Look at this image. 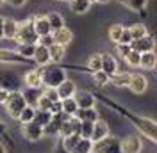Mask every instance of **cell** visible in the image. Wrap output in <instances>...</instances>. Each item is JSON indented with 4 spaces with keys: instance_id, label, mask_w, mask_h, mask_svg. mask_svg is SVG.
<instances>
[{
    "instance_id": "42",
    "label": "cell",
    "mask_w": 157,
    "mask_h": 153,
    "mask_svg": "<svg viewBox=\"0 0 157 153\" xmlns=\"http://www.w3.org/2000/svg\"><path fill=\"white\" fill-rule=\"evenodd\" d=\"M38 45H41V47H52L54 45V38H52V34H47V36H39L38 38Z\"/></svg>"
},
{
    "instance_id": "20",
    "label": "cell",
    "mask_w": 157,
    "mask_h": 153,
    "mask_svg": "<svg viewBox=\"0 0 157 153\" xmlns=\"http://www.w3.org/2000/svg\"><path fill=\"white\" fill-rule=\"evenodd\" d=\"M48 54H50V62H61L66 55V47L54 43L52 47H48Z\"/></svg>"
},
{
    "instance_id": "5",
    "label": "cell",
    "mask_w": 157,
    "mask_h": 153,
    "mask_svg": "<svg viewBox=\"0 0 157 153\" xmlns=\"http://www.w3.org/2000/svg\"><path fill=\"white\" fill-rule=\"evenodd\" d=\"M120 148H121V153H141V150H143V141H141L139 135L130 134L125 139L120 141Z\"/></svg>"
},
{
    "instance_id": "48",
    "label": "cell",
    "mask_w": 157,
    "mask_h": 153,
    "mask_svg": "<svg viewBox=\"0 0 157 153\" xmlns=\"http://www.w3.org/2000/svg\"><path fill=\"white\" fill-rule=\"evenodd\" d=\"M0 153H7V150L4 148V144H2V143H0Z\"/></svg>"
},
{
    "instance_id": "37",
    "label": "cell",
    "mask_w": 157,
    "mask_h": 153,
    "mask_svg": "<svg viewBox=\"0 0 157 153\" xmlns=\"http://www.w3.org/2000/svg\"><path fill=\"white\" fill-rule=\"evenodd\" d=\"M139 57H141V54H139V52L130 50V52L127 54V57H125V62H127L130 68H139Z\"/></svg>"
},
{
    "instance_id": "25",
    "label": "cell",
    "mask_w": 157,
    "mask_h": 153,
    "mask_svg": "<svg viewBox=\"0 0 157 153\" xmlns=\"http://www.w3.org/2000/svg\"><path fill=\"white\" fill-rule=\"evenodd\" d=\"M47 16V20H48V25H50V30L54 32V30L61 29V27H64V18L59 14V13H48V14H45Z\"/></svg>"
},
{
    "instance_id": "18",
    "label": "cell",
    "mask_w": 157,
    "mask_h": 153,
    "mask_svg": "<svg viewBox=\"0 0 157 153\" xmlns=\"http://www.w3.org/2000/svg\"><path fill=\"white\" fill-rule=\"evenodd\" d=\"M0 62L18 64V62H25V59L21 57L18 52H13V50H4V48H0Z\"/></svg>"
},
{
    "instance_id": "34",
    "label": "cell",
    "mask_w": 157,
    "mask_h": 153,
    "mask_svg": "<svg viewBox=\"0 0 157 153\" xmlns=\"http://www.w3.org/2000/svg\"><path fill=\"white\" fill-rule=\"evenodd\" d=\"M91 132H93V121H80L78 135L82 139H91Z\"/></svg>"
},
{
    "instance_id": "45",
    "label": "cell",
    "mask_w": 157,
    "mask_h": 153,
    "mask_svg": "<svg viewBox=\"0 0 157 153\" xmlns=\"http://www.w3.org/2000/svg\"><path fill=\"white\" fill-rule=\"evenodd\" d=\"M25 2H27V0H4V4H9L13 7H21Z\"/></svg>"
},
{
    "instance_id": "49",
    "label": "cell",
    "mask_w": 157,
    "mask_h": 153,
    "mask_svg": "<svg viewBox=\"0 0 157 153\" xmlns=\"http://www.w3.org/2000/svg\"><path fill=\"white\" fill-rule=\"evenodd\" d=\"M97 2H100V4H107L109 0H97Z\"/></svg>"
},
{
    "instance_id": "9",
    "label": "cell",
    "mask_w": 157,
    "mask_h": 153,
    "mask_svg": "<svg viewBox=\"0 0 157 153\" xmlns=\"http://www.w3.org/2000/svg\"><path fill=\"white\" fill-rule=\"evenodd\" d=\"M75 100L78 109H89V107H95V96L91 95L89 91H84V89H75V93L71 96Z\"/></svg>"
},
{
    "instance_id": "11",
    "label": "cell",
    "mask_w": 157,
    "mask_h": 153,
    "mask_svg": "<svg viewBox=\"0 0 157 153\" xmlns=\"http://www.w3.org/2000/svg\"><path fill=\"white\" fill-rule=\"evenodd\" d=\"M41 71H43V68H39V69H29V71L23 75V84L29 87V89H41V87H43Z\"/></svg>"
},
{
    "instance_id": "27",
    "label": "cell",
    "mask_w": 157,
    "mask_h": 153,
    "mask_svg": "<svg viewBox=\"0 0 157 153\" xmlns=\"http://www.w3.org/2000/svg\"><path fill=\"white\" fill-rule=\"evenodd\" d=\"M128 32H130L132 41L148 36V29H147V25H143V23H134V25H130V27H128Z\"/></svg>"
},
{
    "instance_id": "26",
    "label": "cell",
    "mask_w": 157,
    "mask_h": 153,
    "mask_svg": "<svg viewBox=\"0 0 157 153\" xmlns=\"http://www.w3.org/2000/svg\"><path fill=\"white\" fill-rule=\"evenodd\" d=\"M89 7H91V4L88 0H70V9L75 14H84L89 11Z\"/></svg>"
},
{
    "instance_id": "31",
    "label": "cell",
    "mask_w": 157,
    "mask_h": 153,
    "mask_svg": "<svg viewBox=\"0 0 157 153\" xmlns=\"http://www.w3.org/2000/svg\"><path fill=\"white\" fill-rule=\"evenodd\" d=\"M61 107H63V114H68V116H73L75 110L78 109L73 98H64V100H61Z\"/></svg>"
},
{
    "instance_id": "13",
    "label": "cell",
    "mask_w": 157,
    "mask_h": 153,
    "mask_svg": "<svg viewBox=\"0 0 157 153\" xmlns=\"http://www.w3.org/2000/svg\"><path fill=\"white\" fill-rule=\"evenodd\" d=\"M107 135H109L107 121H104V119H97V121H93V132H91V141H93V143H97V141L104 139V137H107Z\"/></svg>"
},
{
    "instance_id": "14",
    "label": "cell",
    "mask_w": 157,
    "mask_h": 153,
    "mask_svg": "<svg viewBox=\"0 0 157 153\" xmlns=\"http://www.w3.org/2000/svg\"><path fill=\"white\" fill-rule=\"evenodd\" d=\"M75 89H77L75 82H73V80H68V78H66V80H63V82L56 87V91H57V95H59V100L71 98L73 93H75Z\"/></svg>"
},
{
    "instance_id": "44",
    "label": "cell",
    "mask_w": 157,
    "mask_h": 153,
    "mask_svg": "<svg viewBox=\"0 0 157 153\" xmlns=\"http://www.w3.org/2000/svg\"><path fill=\"white\" fill-rule=\"evenodd\" d=\"M50 114H63V107H61V100L59 102H52V105H50Z\"/></svg>"
},
{
    "instance_id": "51",
    "label": "cell",
    "mask_w": 157,
    "mask_h": 153,
    "mask_svg": "<svg viewBox=\"0 0 157 153\" xmlns=\"http://www.w3.org/2000/svg\"><path fill=\"white\" fill-rule=\"evenodd\" d=\"M2 4H4V0H0V6H2Z\"/></svg>"
},
{
    "instance_id": "1",
    "label": "cell",
    "mask_w": 157,
    "mask_h": 153,
    "mask_svg": "<svg viewBox=\"0 0 157 153\" xmlns=\"http://www.w3.org/2000/svg\"><path fill=\"white\" fill-rule=\"evenodd\" d=\"M38 34L32 27V18L25 20V21H18L16 25V36H14V41L16 43H32V45H38Z\"/></svg>"
},
{
    "instance_id": "30",
    "label": "cell",
    "mask_w": 157,
    "mask_h": 153,
    "mask_svg": "<svg viewBox=\"0 0 157 153\" xmlns=\"http://www.w3.org/2000/svg\"><path fill=\"white\" fill-rule=\"evenodd\" d=\"M88 68L91 73L102 69V54H91L88 59Z\"/></svg>"
},
{
    "instance_id": "39",
    "label": "cell",
    "mask_w": 157,
    "mask_h": 153,
    "mask_svg": "<svg viewBox=\"0 0 157 153\" xmlns=\"http://www.w3.org/2000/svg\"><path fill=\"white\" fill-rule=\"evenodd\" d=\"M78 139H80L78 134H71V135H68V137H63V146H64V150L70 151V150L75 146V143H77Z\"/></svg>"
},
{
    "instance_id": "17",
    "label": "cell",
    "mask_w": 157,
    "mask_h": 153,
    "mask_svg": "<svg viewBox=\"0 0 157 153\" xmlns=\"http://www.w3.org/2000/svg\"><path fill=\"white\" fill-rule=\"evenodd\" d=\"M102 71L107 73L109 76L118 71V62L111 54H102Z\"/></svg>"
},
{
    "instance_id": "23",
    "label": "cell",
    "mask_w": 157,
    "mask_h": 153,
    "mask_svg": "<svg viewBox=\"0 0 157 153\" xmlns=\"http://www.w3.org/2000/svg\"><path fill=\"white\" fill-rule=\"evenodd\" d=\"M91 150H93V141L80 137L77 143H75V146L70 150V153H91Z\"/></svg>"
},
{
    "instance_id": "32",
    "label": "cell",
    "mask_w": 157,
    "mask_h": 153,
    "mask_svg": "<svg viewBox=\"0 0 157 153\" xmlns=\"http://www.w3.org/2000/svg\"><path fill=\"white\" fill-rule=\"evenodd\" d=\"M120 4H123L125 7L132 11H143L145 9V6L148 4V0H118Z\"/></svg>"
},
{
    "instance_id": "47",
    "label": "cell",
    "mask_w": 157,
    "mask_h": 153,
    "mask_svg": "<svg viewBox=\"0 0 157 153\" xmlns=\"http://www.w3.org/2000/svg\"><path fill=\"white\" fill-rule=\"evenodd\" d=\"M2 27H4V18L0 16V39L4 38V30H2Z\"/></svg>"
},
{
    "instance_id": "6",
    "label": "cell",
    "mask_w": 157,
    "mask_h": 153,
    "mask_svg": "<svg viewBox=\"0 0 157 153\" xmlns=\"http://www.w3.org/2000/svg\"><path fill=\"white\" fill-rule=\"evenodd\" d=\"M127 87L134 93V95H143V93H147V89H148L147 76L143 75V73H130Z\"/></svg>"
},
{
    "instance_id": "35",
    "label": "cell",
    "mask_w": 157,
    "mask_h": 153,
    "mask_svg": "<svg viewBox=\"0 0 157 153\" xmlns=\"http://www.w3.org/2000/svg\"><path fill=\"white\" fill-rule=\"evenodd\" d=\"M36 109L38 110H45V112H50V105H52V102H50L47 96L43 95H38V98H36Z\"/></svg>"
},
{
    "instance_id": "10",
    "label": "cell",
    "mask_w": 157,
    "mask_h": 153,
    "mask_svg": "<svg viewBox=\"0 0 157 153\" xmlns=\"http://www.w3.org/2000/svg\"><path fill=\"white\" fill-rule=\"evenodd\" d=\"M128 45H130V50L139 52V54H145V52H154L155 41H154V38H150V36H145V38H139V39L130 41Z\"/></svg>"
},
{
    "instance_id": "22",
    "label": "cell",
    "mask_w": 157,
    "mask_h": 153,
    "mask_svg": "<svg viewBox=\"0 0 157 153\" xmlns=\"http://www.w3.org/2000/svg\"><path fill=\"white\" fill-rule=\"evenodd\" d=\"M75 118H78L80 121H97L98 114L95 110V107H89V109H77L75 110Z\"/></svg>"
},
{
    "instance_id": "50",
    "label": "cell",
    "mask_w": 157,
    "mask_h": 153,
    "mask_svg": "<svg viewBox=\"0 0 157 153\" xmlns=\"http://www.w3.org/2000/svg\"><path fill=\"white\" fill-rule=\"evenodd\" d=\"M88 2H89V4H93V2H97V0H88Z\"/></svg>"
},
{
    "instance_id": "40",
    "label": "cell",
    "mask_w": 157,
    "mask_h": 153,
    "mask_svg": "<svg viewBox=\"0 0 157 153\" xmlns=\"http://www.w3.org/2000/svg\"><path fill=\"white\" fill-rule=\"evenodd\" d=\"M43 96H47L50 102H59V95L57 91H56V87H47L43 86V93H41Z\"/></svg>"
},
{
    "instance_id": "16",
    "label": "cell",
    "mask_w": 157,
    "mask_h": 153,
    "mask_svg": "<svg viewBox=\"0 0 157 153\" xmlns=\"http://www.w3.org/2000/svg\"><path fill=\"white\" fill-rule=\"evenodd\" d=\"M32 61H36V64L41 68H45L47 64H50V54L47 47H41V45H36V50H34V55H32Z\"/></svg>"
},
{
    "instance_id": "28",
    "label": "cell",
    "mask_w": 157,
    "mask_h": 153,
    "mask_svg": "<svg viewBox=\"0 0 157 153\" xmlns=\"http://www.w3.org/2000/svg\"><path fill=\"white\" fill-rule=\"evenodd\" d=\"M34 114H36V109H34L32 105H25L23 109H21L20 116H18V121L21 125H23V123H29V121H32V119H34Z\"/></svg>"
},
{
    "instance_id": "38",
    "label": "cell",
    "mask_w": 157,
    "mask_h": 153,
    "mask_svg": "<svg viewBox=\"0 0 157 153\" xmlns=\"http://www.w3.org/2000/svg\"><path fill=\"white\" fill-rule=\"evenodd\" d=\"M93 80H95V84H97V86L104 87V86H107V84H109V75H107V73H104V71L100 69V71H95V73H93Z\"/></svg>"
},
{
    "instance_id": "41",
    "label": "cell",
    "mask_w": 157,
    "mask_h": 153,
    "mask_svg": "<svg viewBox=\"0 0 157 153\" xmlns=\"http://www.w3.org/2000/svg\"><path fill=\"white\" fill-rule=\"evenodd\" d=\"M130 52V45H123V43H116V55L121 59L127 57V54Z\"/></svg>"
},
{
    "instance_id": "7",
    "label": "cell",
    "mask_w": 157,
    "mask_h": 153,
    "mask_svg": "<svg viewBox=\"0 0 157 153\" xmlns=\"http://www.w3.org/2000/svg\"><path fill=\"white\" fill-rule=\"evenodd\" d=\"M21 134H23V137H25L27 141H30V143H38L39 139L45 135L43 134V126L36 125L34 121H29V123L21 125Z\"/></svg>"
},
{
    "instance_id": "21",
    "label": "cell",
    "mask_w": 157,
    "mask_h": 153,
    "mask_svg": "<svg viewBox=\"0 0 157 153\" xmlns=\"http://www.w3.org/2000/svg\"><path fill=\"white\" fill-rule=\"evenodd\" d=\"M155 64H157V57L154 52L141 54V57H139V68H143V69H154Z\"/></svg>"
},
{
    "instance_id": "19",
    "label": "cell",
    "mask_w": 157,
    "mask_h": 153,
    "mask_svg": "<svg viewBox=\"0 0 157 153\" xmlns=\"http://www.w3.org/2000/svg\"><path fill=\"white\" fill-rule=\"evenodd\" d=\"M128 78H130V73H127V71H116V73H113L109 76V84H113L116 87H127Z\"/></svg>"
},
{
    "instance_id": "2",
    "label": "cell",
    "mask_w": 157,
    "mask_h": 153,
    "mask_svg": "<svg viewBox=\"0 0 157 153\" xmlns=\"http://www.w3.org/2000/svg\"><path fill=\"white\" fill-rule=\"evenodd\" d=\"M4 105H6V109H7V114H9L11 118L18 119L21 109L27 105V100H25V96H23V93H21V91H9L7 100L4 102Z\"/></svg>"
},
{
    "instance_id": "24",
    "label": "cell",
    "mask_w": 157,
    "mask_h": 153,
    "mask_svg": "<svg viewBox=\"0 0 157 153\" xmlns=\"http://www.w3.org/2000/svg\"><path fill=\"white\" fill-rule=\"evenodd\" d=\"M16 25H18V21H14L13 18H4V27H2L4 38L14 39V36H16Z\"/></svg>"
},
{
    "instance_id": "4",
    "label": "cell",
    "mask_w": 157,
    "mask_h": 153,
    "mask_svg": "<svg viewBox=\"0 0 157 153\" xmlns=\"http://www.w3.org/2000/svg\"><path fill=\"white\" fill-rule=\"evenodd\" d=\"M91 153H121V148H120V139L116 137H104L97 143H93V150Z\"/></svg>"
},
{
    "instance_id": "33",
    "label": "cell",
    "mask_w": 157,
    "mask_h": 153,
    "mask_svg": "<svg viewBox=\"0 0 157 153\" xmlns=\"http://www.w3.org/2000/svg\"><path fill=\"white\" fill-rule=\"evenodd\" d=\"M50 119H52V114L50 112H45V110H36V114H34V123L39 125V126H45V125L48 123Z\"/></svg>"
},
{
    "instance_id": "43",
    "label": "cell",
    "mask_w": 157,
    "mask_h": 153,
    "mask_svg": "<svg viewBox=\"0 0 157 153\" xmlns=\"http://www.w3.org/2000/svg\"><path fill=\"white\" fill-rule=\"evenodd\" d=\"M132 41V38H130V32H128L127 27H123V30H121V34H120V41L118 43H123V45H128Z\"/></svg>"
},
{
    "instance_id": "15",
    "label": "cell",
    "mask_w": 157,
    "mask_h": 153,
    "mask_svg": "<svg viewBox=\"0 0 157 153\" xmlns=\"http://www.w3.org/2000/svg\"><path fill=\"white\" fill-rule=\"evenodd\" d=\"M32 27H34V30H36V34H38V36H47V34H52L50 25H48V20H47L45 14H43V16H34V18H32Z\"/></svg>"
},
{
    "instance_id": "12",
    "label": "cell",
    "mask_w": 157,
    "mask_h": 153,
    "mask_svg": "<svg viewBox=\"0 0 157 153\" xmlns=\"http://www.w3.org/2000/svg\"><path fill=\"white\" fill-rule=\"evenodd\" d=\"M52 38H54V43H56V45L66 47V45H70V43L73 41V32H71L68 27H61V29L52 32Z\"/></svg>"
},
{
    "instance_id": "29",
    "label": "cell",
    "mask_w": 157,
    "mask_h": 153,
    "mask_svg": "<svg viewBox=\"0 0 157 153\" xmlns=\"http://www.w3.org/2000/svg\"><path fill=\"white\" fill-rule=\"evenodd\" d=\"M34 50H36V45H32V43H20L16 52H18L23 59H32Z\"/></svg>"
},
{
    "instance_id": "3",
    "label": "cell",
    "mask_w": 157,
    "mask_h": 153,
    "mask_svg": "<svg viewBox=\"0 0 157 153\" xmlns=\"http://www.w3.org/2000/svg\"><path fill=\"white\" fill-rule=\"evenodd\" d=\"M63 80H66V71L61 68H48L41 71V82L47 87H57Z\"/></svg>"
},
{
    "instance_id": "46",
    "label": "cell",
    "mask_w": 157,
    "mask_h": 153,
    "mask_svg": "<svg viewBox=\"0 0 157 153\" xmlns=\"http://www.w3.org/2000/svg\"><path fill=\"white\" fill-rule=\"evenodd\" d=\"M7 95H9V89L0 87V105H4V102L7 100Z\"/></svg>"
},
{
    "instance_id": "8",
    "label": "cell",
    "mask_w": 157,
    "mask_h": 153,
    "mask_svg": "<svg viewBox=\"0 0 157 153\" xmlns=\"http://www.w3.org/2000/svg\"><path fill=\"white\" fill-rule=\"evenodd\" d=\"M134 123L137 125V128L147 135L150 141H157V126H155V121H150V119H145V118H136Z\"/></svg>"
},
{
    "instance_id": "36",
    "label": "cell",
    "mask_w": 157,
    "mask_h": 153,
    "mask_svg": "<svg viewBox=\"0 0 157 153\" xmlns=\"http://www.w3.org/2000/svg\"><path fill=\"white\" fill-rule=\"evenodd\" d=\"M121 30H123V25H120V23L111 25V27H109V32H107L109 39H111L113 43H118V41H120V34H121Z\"/></svg>"
}]
</instances>
